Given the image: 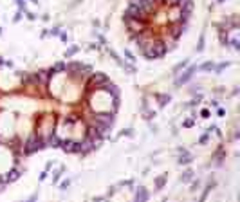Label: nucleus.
Returning a JSON list of instances; mask_svg holds the SVG:
<instances>
[{"label": "nucleus", "mask_w": 240, "mask_h": 202, "mask_svg": "<svg viewBox=\"0 0 240 202\" xmlns=\"http://www.w3.org/2000/svg\"><path fill=\"white\" fill-rule=\"evenodd\" d=\"M201 115H202V118H210V112H208V110H202Z\"/></svg>", "instance_id": "31"}, {"label": "nucleus", "mask_w": 240, "mask_h": 202, "mask_svg": "<svg viewBox=\"0 0 240 202\" xmlns=\"http://www.w3.org/2000/svg\"><path fill=\"white\" fill-rule=\"evenodd\" d=\"M125 58H127V60H128L130 63H134V61H135V56L132 54V52H130L128 49H125Z\"/></svg>", "instance_id": "20"}, {"label": "nucleus", "mask_w": 240, "mask_h": 202, "mask_svg": "<svg viewBox=\"0 0 240 202\" xmlns=\"http://www.w3.org/2000/svg\"><path fill=\"white\" fill-rule=\"evenodd\" d=\"M70 184V180L67 179V180H63V182H61V189H67V186Z\"/></svg>", "instance_id": "26"}, {"label": "nucleus", "mask_w": 240, "mask_h": 202, "mask_svg": "<svg viewBox=\"0 0 240 202\" xmlns=\"http://www.w3.org/2000/svg\"><path fill=\"white\" fill-rule=\"evenodd\" d=\"M99 92H105V94L112 96V98H119V89H118L112 81H107L105 85H101V87H99Z\"/></svg>", "instance_id": "9"}, {"label": "nucleus", "mask_w": 240, "mask_h": 202, "mask_svg": "<svg viewBox=\"0 0 240 202\" xmlns=\"http://www.w3.org/2000/svg\"><path fill=\"white\" fill-rule=\"evenodd\" d=\"M44 148H47V146H45V141H44V135L40 132H33L22 144L24 155H33L40 150H44Z\"/></svg>", "instance_id": "2"}, {"label": "nucleus", "mask_w": 240, "mask_h": 202, "mask_svg": "<svg viewBox=\"0 0 240 202\" xmlns=\"http://www.w3.org/2000/svg\"><path fill=\"white\" fill-rule=\"evenodd\" d=\"M148 200V189L144 186H139V189L135 191V202H146Z\"/></svg>", "instance_id": "11"}, {"label": "nucleus", "mask_w": 240, "mask_h": 202, "mask_svg": "<svg viewBox=\"0 0 240 202\" xmlns=\"http://www.w3.org/2000/svg\"><path fill=\"white\" fill-rule=\"evenodd\" d=\"M197 188H199V180H197V182H193V186H191V191H195Z\"/></svg>", "instance_id": "33"}, {"label": "nucleus", "mask_w": 240, "mask_h": 202, "mask_svg": "<svg viewBox=\"0 0 240 202\" xmlns=\"http://www.w3.org/2000/svg\"><path fill=\"white\" fill-rule=\"evenodd\" d=\"M65 69H67V63H65V61H58V63H54V65H53V70H54L56 74L65 72Z\"/></svg>", "instance_id": "15"}, {"label": "nucleus", "mask_w": 240, "mask_h": 202, "mask_svg": "<svg viewBox=\"0 0 240 202\" xmlns=\"http://www.w3.org/2000/svg\"><path fill=\"white\" fill-rule=\"evenodd\" d=\"M27 18H29V20H34V18H36V16H34V15H33V13H27Z\"/></svg>", "instance_id": "34"}, {"label": "nucleus", "mask_w": 240, "mask_h": 202, "mask_svg": "<svg viewBox=\"0 0 240 202\" xmlns=\"http://www.w3.org/2000/svg\"><path fill=\"white\" fill-rule=\"evenodd\" d=\"M211 188H213V184L210 182V184L206 186V189H204V193H202V197H201V202H204V200H206V197H208V193H210V189H211Z\"/></svg>", "instance_id": "21"}, {"label": "nucleus", "mask_w": 240, "mask_h": 202, "mask_svg": "<svg viewBox=\"0 0 240 202\" xmlns=\"http://www.w3.org/2000/svg\"><path fill=\"white\" fill-rule=\"evenodd\" d=\"M166 51H168V47H166L164 42L161 38H155V40H150V44L141 52H143V56L146 60H159V58H163L166 54Z\"/></svg>", "instance_id": "1"}, {"label": "nucleus", "mask_w": 240, "mask_h": 202, "mask_svg": "<svg viewBox=\"0 0 240 202\" xmlns=\"http://www.w3.org/2000/svg\"><path fill=\"white\" fill-rule=\"evenodd\" d=\"M227 65H229V63H220V65H217V67H215L213 70H217V72H220V70H222V69H226Z\"/></svg>", "instance_id": "23"}, {"label": "nucleus", "mask_w": 240, "mask_h": 202, "mask_svg": "<svg viewBox=\"0 0 240 202\" xmlns=\"http://www.w3.org/2000/svg\"><path fill=\"white\" fill-rule=\"evenodd\" d=\"M51 34H60V27H54L53 31H51Z\"/></svg>", "instance_id": "30"}, {"label": "nucleus", "mask_w": 240, "mask_h": 202, "mask_svg": "<svg viewBox=\"0 0 240 202\" xmlns=\"http://www.w3.org/2000/svg\"><path fill=\"white\" fill-rule=\"evenodd\" d=\"M231 44H233V49H236V51H238V47H240V45H238V40H236V38H233V42H231Z\"/></svg>", "instance_id": "27"}, {"label": "nucleus", "mask_w": 240, "mask_h": 202, "mask_svg": "<svg viewBox=\"0 0 240 202\" xmlns=\"http://www.w3.org/2000/svg\"><path fill=\"white\" fill-rule=\"evenodd\" d=\"M60 175H61V170L54 173V182H58V180H60Z\"/></svg>", "instance_id": "29"}, {"label": "nucleus", "mask_w": 240, "mask_h": 202, "mask_svg": "<svg viewBox=\"0 0 240 202\" xmlns=\"http://www.w3.org/2000/svg\"><path fill=\"white\" fill-rule=\"evenodd\" d=\"M16 4H18L20 9H25V2H24V0H16Z\"/></svg>", "instance_id": "25"}, {"label": "nucleus", "mask_w": 240, "mask_h": 202, "mask_svg": "<svg viewBox=\"0 0 240 202\" xmlns=\"http://www.w3.org/2000/svg\"><path fill=\"white\" fill-rule=\"evenodd\" d=\"M85 139L92 144L94 150H96V148H99L101 143L105 141V135H103L99 130H96L94 126H87V130H85Z\"/></svg>", "instance_id": "5"}, {"label": "nucleus", "mask_w": 240, "mask_h": 202, "mask_svg": "<svg viewBox=\"0 0 240 202\" xmlns=\"http://www.w3.org/2000/svg\"><path fill=\"white\" fill-rule=\"evenodd\" d=\"M186 65H188V60H182L181 63H177V65L173 67V72H179V70H181V69H184Z\"/></svg>", "instance_id": "19"}, {"label": "nucleus", "mask_w": 240, "mask_h": 202, "mask_svg": "<svg viewBox=\"0 0 240 202\" xmlns=\"http://www.w3.org/2000/svg\"><path fill=\"white\" fill-rule=\"evenodd\" d=\"M107 81H110V78L107 76V74L92 72L90 76L87 78V81H85V92H87V96H90L94 90H99V87H101V85H105Z\"/></svg>", "instance_id": "3"}, {"label": "nucleus", "mask_w": 240, "mask_h": 202, "mask_svg": "<svg viewBox=\"0 0 240 202\" xmlns=\"http://www.w3.org/2000/svg\"><path fill=\"white\" fill-rule=\"evenodd\" d=\"M202 49H204V36H201V42H199V45H197V51H199V52Z\"/></svg>", "instance_id": "24"}, {"label": "nucleus", "mask_w": 240, "mask_h": 202, "mask_svg": "<svg viewBox=\"0 0 240 202\" xmlns=\"http://www.w3.org/2000/svg\"><path fill=\"white\" fill-rule=\"evenodd\" d=\"M195 70H197V65H191V67H188V69H186V70L181 74V76L175 80V85H177V87H181V85L188 83V81L191 80V76L195 74Z\"/></svg>", "instance_id": "7"}, {"label": "nucleus", "mask_w": 240, "mask_h": 202, "mask_svg": "<svg viewBox=\"0 0 240 202\" xmlns=\"http://www.w3.org/2000/svg\"><path fill=\"white\" fill-rule=\"evenodd\" d=\"M208 137H210V130H208V134H204V135H201V139H199V143H201V144H204V143L208 141Z\"/></svg>", "instance_id": "22"}, {"label": "nucleus", "mask_w": 240, "mask_h": 202, "mask_svg": "<svg viewBox=\"0 0 240 202\" xmlns=\"http://www.w3.org/2000/svg\"><path fill=\"white\" fill-rule=\"evenodd\" d=\"M20 175H22V173H20V170L13 168V170H9V172H6L4 175H0V179H2L6 184H11V182H15V180L20 179Z\"/></svg>", "instance_id": "8"}, {"label": "nucleus", "mask_w": 240, "mask_h": 202, "mask_svg": "<svg viewBox=\"0 0 240 202\" xmlns=\"http://www.w3.org/2000/svg\"><path fill=\"white\" fill-rule=\"evenodd\" d=\"M78 2H80V0H74V4H78Z\"/></svg>", "instance_id": "37"}, {"label": "nucleus", "mask_w": 240, "mask_h": 202, "mask_svg": "<svg viewBox=\"0 0 240 202\" xmlns=\"http://www.w3.org/2000/svg\"><path fill=\"white\" fill-rule=\"evenodd\" d=\"M155 99H159V105H161V107H164V105L166 103H170V96L168 94H155Z\"/></svg>", "instance_id": "13"}, {"label": "nucleus", "mask_w": 240, "mask_h": 202, "mask_svg": "<svg viewBox=\"0 0 240 202\" xmlns=\"http://www.w3.org/2000/svg\"><path fill=\"white\" fill-rule=\"evenodd\" d=\"M127 20H134V22H144V24H150L152 20V15L144 13L141 7H135V6H130L127 7V11L123 15V22H127Z\"/></svg>", "instance_id": "4"}, {"label": "nucleus", "mask_w": 240, "mask_h": 202, "mask_svg": "<svg viewBox=\"0 0 240 202\" xmlns=\"http://www.w3.org/2000/svg\"><path fill=\"white\" fill-rule=\"evenodd\" d=\"M76 144H78V141H74V139H61L60 148L65 153H76Z\"/></svg>", "instance_id": "10"}, {"label": "nucleus", "mask_w": 240, "mask_h": 202, "mask_svg": "<svg viewBox=\"0 0 240 202\" xmlns=\"http://www.w3.org/2000/svg\"><path fill=\"white\" fill-rule=\"evenodd\" d=\"M191 125H193L191 119H186V121H184V126H191Z\"/></svg>", "instance_id": "32"}, {"label": "nucleus", "mask_w": 240, "mask_h": 202, "mask_svg": "<svg viewBox=\"0 0 240 202\" xmlns=\"http://www.w3.org/2000/svg\"><path fill=\"white\" fill-rule=\"evenodd\" d=\"M188 29V24H182V22H170L168 24V34L177 42Z\"/></svg>", "instance_id": "6"}, {"label": "nucleus", "mask_w": 240, "mask_h": 202, "mask_svg": "<svg viewBox=\"0 0 240 202\" xmlns=\"http://www.w3.org/2000/svg\"><path fill=\"white\" fill-rule=\"evenodd\" d=\"M213 69H215L213 61H204L202 65H199V67H197V70H213Z\"/></svg>", "instance_id": "16"}, {"label": "nucleus", "mask_w": 240, "mask_h": 202, "mask_svg": "<svg viewBox=\"0 0 240 202\" xmlns=\"http://www.w3.org/2000/svg\"><path fill=\"white\" fill-rule=\"evenodd\" d=\"M191 177H193V170H186V172L182 173V177H181V180L182 182H190Z\"/></svg>", "instance_id": "17"}, {"label": "nucleus", "mask_w": 240, "mask_h": 202, "mask_svg": "<svg viewBox=\"0 0 240 202\" xmlns=\"http://www.w3.org/2000/svg\"><path fill=\"white\" fill-rule=\"evenodd\" d=\"M36 197H38V193H34V195H31V197H29V198H27L25 202H34V200H36Z\"/></svg>", "instance_id": "28"}, {"label": "nucleus", "mask_w": 240, "mask_h": 202, "mask_svg": "<svg viewBox=\"0 0 240 202\" xmlns=\"http://www.w3.org/2000/svg\"><path fill=\"white\" fill-rule=\"evenodd\" d=\"M78 51H80V47H78V45H72L70 49H67V51H65V58H70V56H74Z\"/></svg>", "instance_id": "18"}, {"label": "nucleus", "mask_w": 240, "mask_h": 202, "mask_svg": "<svg viewBox=\"0 0 240 202\" xmlns=\"http://www.w3.org/2000/svg\"><path fill=\"white\" fill-rule=\"evenodd\" d=\"M0 63H4V60H2V58H0Z\"/></svg>", "instance_id": "38"}, {"label": "nucleus", "mask_w": 240, "mask_h": 202, "mask_svg": "<svg viewBox=\"0 0 240 202\" xmlns=\"http://www.w3.org/2000/svg\"><path fill=\"white\" fill-rule=\"evenodd\" d=\"M191 161H193L191 153H188L184 148H181V159H179V164H190Z\"/></svg>", "instance_id": "12"}, {"label": "nucleus", "mask_w": 240, "mask_h": 202, "mask_svg": "<svg viewBox=\"0 0 240 202\" xmlns=\"http://www.w3.org/2000/svg\"><path fill=\"white\" fill-rule=\"evenodd\" d=\"M166 179H168V175H166V173H163V175H159L157 179H155V189H161V188L164 186V182H166Z\"/></svg>", "instance_id": "14"}, {"label": "nucleus", "mask_w": 240, "mask_h": 202, "mask_svg": "<svg viewBox=\"0 0 240 202\" xmlns=\"http://www.w3.org/2000/svg\"><path fill=\"white\" fill-rule=\"evenodd\" d=\"M31 2H34V4H36V2H38V0H31Z\"/></svg>", "instance_id": "36"}, {"label": "nucleus", "mask_w": 240, "mask_h": 202, "mask_svg": "<svg viewBox=\"0 0 240 202\" xmlns=\"http://www.w3.org/2000/svg\"><path fill=\"white\" fill-rule=\"evenodd\" d=\"M217 2H218V4H222V2H224V0H217Z\"/></svg>", "instance_id": "35"}]
</instances>
